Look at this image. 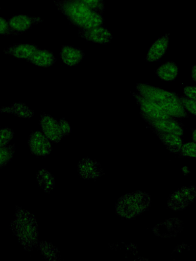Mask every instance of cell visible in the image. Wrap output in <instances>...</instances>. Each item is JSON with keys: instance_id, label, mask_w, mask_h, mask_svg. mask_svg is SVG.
<instances>
[{"instance_id": "obj_1", "label": "cell", "mask_w": 196, "mask_h": 261, "mask_svg": "<svg viewBox=\"0 0 196 261\" xmlns=\"http://www.w3.org/2000/svg\"><path fill=\"white\" fill-rule=\"evenodd\" d=\"M54 3L70 23L79 29L104 24L103 15L90 9L81 0H56Z\"/></svg>"}, {"instance_id": "obj_2", "label": "cell", "mask_w": 196, "mask_h": 261, "mask_svg": "<svg viewBox=\"0 0 196 261\" xmlns=\"http://www.w3.org/2000/svg\"><path fill=\"white\" fill-rule=\"evenodd\" d=\"M13 233L24 250L32 251L38 245V225L34 215L16 206L14 218L10 224Z\"/></svg>"}, {"instance_id": "obj_3", "label": "cell", "mask_w": 196, "mask_h": 261, "mask_svg": "<svg viewBox=\"0 0 196 261\" xmlns=\"http://www.w3.org/2000/svg\"><path fill=\"white\" fill-rule=\"evenodd\" d=\"M150 196L140 191L128 193L120 197L116 204V213L130 219L139 215L150 205Z\"/></svg>"}, {"instance_id": "obj_4", "label": "cell", "mask_w": 196, "mask_h": 261, "mask_svg": "<svg viewBox=\"0 0 196 261\" xmlns=\"http://www.w3.org/2000/svg\"><path fill=\"white\" fill-rule=\"evenodd\" d=\"M195 196V186L182 187L169 195L167 202V206L174 211L182 210L193 202Z\"/></svg>"}, {"instance_id": "obj_5", "label": "cell", "mask_w": 196, "mask_h": 261, "mask_svg": "<svg viewBox=\"0 0 196 261\" xmlns=\"http://www.w3.org/2000/svg\"><path fill=\"white\" fill-rule=\"evenodd\" d=\"M132 94L140 107V117L144 121L155 119L176 118L168 115L150 100L139 94L133 92Z\"/></svg>"}, {"instance_id": "obj_6", "label": "cell", "mask_w": 196, "mask_h": 261, "mask_svg": "<svg viewBox=\"0 0 196 261\" xmlns=\"http://www.w3.org/2000/svg\"><path fill=\"white\" fill-rule=\"evenodd\" d=\"M136 89L140 95L150 101H164L178 99L174 92L147 84L137 83Z\"/></svg>"}, {"instance_id": "obj_7", "label": "cell", "mask_w": 196, "mask_h": 261, "mask_svg": "<svg viewBox=\"0 0 196 261\" xmlns=\"http://www.w3.org/2000/svg\"><path fill=\"white\" fill-rule=\"evenodd\" d=\"M28 144L31 153L37 156H47L52 150L50 140L40 131L32 132L29 137Z\"/></svg>"}, {"instance_id": "obj_8", "label": "cell", "mask_w": 196, "mask_h": 261, "mask_svg": "<svg viewBox=\"0 0 196 261\" xmlns=\"http://www.w3.org/2000/svg\"><path fill=\"white\" fill-rule=\"evenodd\" d=\"M78 34L88 41L100 44L109 43L113 38L111 33L104 25L88 29H79Z\"/></svg>"}, {"instance_id": "obj_9", "label": "cell", "mask_w": 196, "mask_h": 261, "mask_svg": "<svg viewBox=\"0 0 196 261\" xmlns=\"http://www.w3.org/2000/svg\"><path fill=\"white\" fill-rule=\"evenodd\" d=\"M39 124L43 134L50 141L55 143L61 141L63 137L58 121L51 115L44 113L40 115Z\"/></svg>"}, {"instance_id": "obj_10", "label": "cell", "mask_w": 196, "mask_h": 261, "mask_svg": "<svg viewBox=\"0 0 196 261\" xmlns=\"http://www.w3.org/2000/svg\"><path fill=\"white\" fill-rule=\"evenodd\" d=\"M77 165L79 175L84 179H95L104 174L100 163L89 158H82Z\"/></svg>"}, {"instance_id": "obj_11", "label": "cell", "mask_w": 196, "mask_h": 261, "mask_svg": "<svg viewBox=\"0 0 196 261\" xmlns=\"http://www.w3.org/2000/svg\"><path fill=\"white\" fill-rule=\"evenodd\" d=\"M151 130L171 133L181 136L183 125L177 118L150 120L145 121Z\"/></svg>"}, {"instance_id": "obj_12", "label": "cell", "mask_w": 196, "mask_h": 261, "mask_svg": "<svg viewBox=\"0 0 196 261\" xmlns=\"http://www.w3.org/2000/svg\"><path fill=\"white\" fill-rule=\"evenodd\" d=\"M182 228V221L177 218L165 220L154 227V233L162 238L175 237Z\"/></svg>"}, {"instance_id": "obj_13", "label": "cell", "mask_w": 196, "mask_h": 261, "mask_svg": "<svg viewBox=\"0 0 196 261\" xmlns=\"http://www.w3.org/2000/svg\"><path fill=\"white\" fill-rule=\"evenodd\" d=\"M169 40V34H166L156 40L148 50L146 57V61H159L168 48Z\"/></svg>"}, {"instance_id": "obj_14", "label": "cell", "mask_w": 196, "mask_h": 261, "mask_svg": "<svg viewBox=\"0 0 196 261\" xmlns=\"http://www.w3.org/2000/svg\"><path fill=\"white\" fill-rule=\"evenodd\" d=\"M39 17H32L26 15H17L8 20L10 27L20 34L26 32L33 25L43 22Z\"/></svg>"}, {"instance_id": "obj_15", "label": "cell", "mask_w": 196, "mask_h": 261, "mask_svg": "<svg viewBox=\"0 0 196 261\" xmlns=\"http://www.w3.org/2000/svg\"><path fill=\"white\" fill-rule=\"evenodd\" d=\"M168 115L177 118H188L189 115L179 99L164 101H151Z\"/></svg>"}, {"instance_id": "obj_16", "label": "cell", "mask_w": 196, "mask_h": 261, "mask_svg": "<svg viewBox=\"0 0 196 261\" xmlns=\"http://www.w3.org/2000/svg\"><path fill=\"white\" fill-rule=\"evenodd\" d=\"M63 62L67 66H76L82 62L85 56L82 50L69 45L62 46L60 53Z\"/></svg>"}, {"instance_id": "obj_17", "label": "cell", "mask_w": 196, "mask_h": 261, "mask_svg": "<svg viewBox=\"0 0 196 261\" xmlns=\"http://www.w3.org/2000/svg\"><path fill=\"white\" fill-rule=\"evenodd\" d=\"M38 49L37 46L33 44H17L5 49L4 53L14 58L27 60Z\"/></svg>"}, {"instance_id": "obj_18", "label": "cell", "mask_w": 196, "mask_h": 261, "mask_svg": "<svg viewBox=\"0 0 196 261\" xmlns=\"http://www.w3.org/2000/svg\"><path fill=\"white\" fill-rule=\"evenodd\" d=\"M27 61L37 66L48 68L56 63V59L52 51L38 48Z\"/></svg>"}, {"instance_id": "obj_19", "label": "cell", "mask_w": 196, "mask_h": 261, "mask_svg": "<svg viewBox=\"0 0 196 261\" xmlns=\"http://www.w3.org/2000/svg\"><path fill=\"white\" fill-rule=\"evenodd\" d=\"M152 130L170 152L178 153L180 151L182 145V140L180 136L154 130Z\"/></svg>"}, {"instance_id": "obj_20", "label": "cell", "mask_w": 196, "mask_h": 261, "mask_svg": "<svg viewBox=\"0 0 196 261\" xmlns=\"http://www.w3.org/2000/svg\"><path fill=\"white\" fill-rule=\"evenodd\" d=\"M0 113L13 114L19 118H31L34 115V111L24 103H14L8 106L0 107Z\"/></svg>"}, {"instance_id": "obj_21", "label": "cell", "mask_w": 196, "mask_h": 261, "mask_svg": "<svg viewBox=\"0 0 196 261\" xmlns=\"http://www.w3.org/2000/svg\"><path fill=\"white\" fill-rule=\"evenodd\" d=\"M156 74L161 80L172 81L177 77L178 67L177 64L172 61L166 62L160 65L155 71Z\"/></svg>"}, {"instance_id": "obj_22", "label": "cell", "mask_w": 196, "mask_h": 261, "mask_svg": "<svg viewBox=\"0 0 196 261\" xmlns=\"http://www.w3.org/2000/svg\"><path fill=\"white\" fill-rule=\"evenodd\" d=\"M36 180L39 187L45 192L49 193L55 188V177L48 170L45 168H42L37 171Z\"/></svg>"}, {"instance_id": "obj_23", "label": "cell", "mask_w": 196, "mask_h": 261, "mask_svg": "<svg viewBox=\"0 0 196 261\" xmlns=\"http://www.w3.org/2000/svg\"><path fill=\"white\" fill-rule=\"evenodd\" d=\"M39 247L41 254L45 259L50 261H57L60 259V254L58 248L52 243L46 241L39 242Z\"/></svg>"}, {"instance_id": "obj_24", "label": "cell", "mask_w": 196, "mask_h": 261, "mask_svg": "<svg viewBox=\"0 0 196 261\" xmlns=\"http://www.w3.org/2000/svg\"><path fill=\"white\" fill-rule=\"evenodd\" d=\"M15 151V144L0 147V168L7 165L11 161Z\"/></svg>"}, {"instance_id": "obj_25", "label": "cell", "mask_w": 196, "mask_h": 261, "mask_svg": "<svg viewBox=\"0 0 196 261\" xmlns=\"http://www.w3.org/2000/svg\"><path fill=\"white\" fill-rule=\"evenodd\" d=\"M14 132L11 128H0V147H4L13 139Z\"/></svg>"}, {"instance_id": "obj_26", "label": "cell", "mask_w": 196, "mask_h": 261, "mask_svg": "<svg viewBox=\"0 0 196 261\" xmlns=\"http://www.w3.org/2000/svg\"><path fill=\"white\" fill-rule=\"evenodd\" d=\"M178 97L185 109L195 116L196 115V101L185 96L178 95Z\"/></svg>"}, {"instance_id": "obj_27", "label": "cell", "mask_w": 196, "mask_h": 261, "mask_svg": "<svg viewBox=\"0 0 196 261\" xmlns=\"http://www.w3.org/2000/svg\"><path fill=\"white\" fill-rule=\"evenodd\" d=\"M180 154L186 157H195L196 144L195 142H188L182 145Z\"/></svg>"}, {"instance_id": "obj_28", "label": "cell", "mask_w": 196, "mask_h": 261, "mask_svg": "<svg viewBox=\"0 0 196 261\" xmlns=\"http://www.w3.org/2000/svg\"><path fill=\"white\" fill-rule=\"evenodd\" d=\"M90 9L103 15L105 6L103 0H81Z\"/></svg>"}, {"instance_id": "obj_29", "label": "cell", "mask_w": 196, "mask_h": 261, "mask_svg": "<svg viewBox=\"0 0 196 261\" xmlns=\"http://www.w3.org/2000/svg\"><path fill=\"white\" fill-rule=\"evenodd\" d=\"M0 34L5 35H19L20 34L14 30L9 25L8 20L0 17Z\"/></svg>"}, {"instance_id": "obj_30", "label": "cell", "mask_w": 196, "mask_h": 261, "mask_svg": "<svg viewBox=\"0 0 196 261\" xmlns=\"http://www.w3.org/2000/svg\"><path fill=\"white\" fill-rule=\"evenodd\" d=\"M58 123L63 137L69 135L71 132L70 123L64 118L60 119Z\"/></svg>"}, {"instance_id": "obj_31", "label": "cell", "mask_w": 196, "mask_h": 261, "mask_svg": "<svg viewBox=\"0 0 196 261\" xmlns=\"http://www.w3.org/2000/svg\"><path fill=\"white\" fill-rule=\"evenodd\" d=\"M196 87L193 86H185L184 88V93L185 96L189 98L196 100Z\"/></svg>"}, {"instance_id": "obj_32", "label": "cell", "mask_w": 196, "mask_h": 261, "mask_svg": "<svg viewBox=\"0 0 196 261\" xmlns=\"http://www.w3.org/2000/svg\"><path fill=\"white\" fill-rule=\"evenodd\" d=\"M195 65H193L191 68V77L194 81H195Z\"/></svg>"}, {"instance_id": "obj_33", "label": "cell", "mask_w": 196, "mask_h": 261, "mask_svg": "<svg viewBox=\"0 0 196 261\" xmlns=\"http://www.w3.org/2000/svg\"><path fill=\"white\" fill-rule=\"evenodd\" d=\"M192 139L193 141V142L195 143V129H192Z\"/></svg>"}, {"instance_id": "obj_34", "label": "cell", "mask_w": 196, "mask_h": 261, "mask_svg": "<svg viewBox=\"0 0 196 261\" xmlns=\"http://www.w3.org/2000/svg\"><path fill=\"white\" fill-rule=\"evenodd\" d=\"M182 170H183V171H184V172H186L187 173L189 172H187L188 171V168L186 167H184L183 168H182Z\"/></svg>"}, {"instance_id": "obj_35", "label": "cell", "mask_w": 196, "mask_h": 261, "mask_svg": "<svg viewBox=\"0 0 196 261\" xmlns=\"http://www.w3.org/2000/svg\"><path fill=\"white\" fill-rule=\"evenodd\" d=\"M0 9H1V8H0Z\"/></svg>"}]
</instances>
